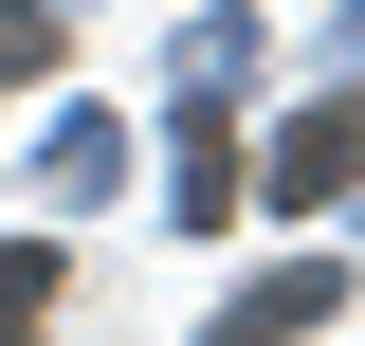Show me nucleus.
Listing matches in <instances>:
<instances>
[{"mask_svg":"<svg viewBox=\"0 0 365 346\" xmlns=\"http://www.w3.org/2000/svg\"><path fill=\"white\" fill-rule=\"evenodd\" d=\"M365 182V91H329L311 128H274V201H347Z\"/></svg>","mask_w":365,"mask_h":346,"instance_id":"f257e3e1","label":"nucleus"},{"mask_svg":"<svg viewBox=\"0 0 365 346\" xmlns=\"http://www.w3.org/2000/svg\"><path fill=\"white\" fill-rule=\"evenodd\" d=\"M329 292H347V273H274V292L220 310V346H292V328H329Z\"/></svg>","mask_w":365,"mask_h":346,"instance_id":"f03ea898","label":"nucleus"},{"mask_svg":"<svg viewBox=\"0 0 365 346\" xmlns=\"http://www.w3.org/2000/svg\"><path fill=\"white\" fill-rule=\"evenodd\" d=\"M55 73V19H37V0H0V91H37Z\"/></svg>","mask_w":365,"mask_h":346,"instance_id":"7ed1b4c3","label":"nucleus"},{"mask_svg":"<svg viewBox=\"0 0 365 346\" xmlns=\"http://www.w3.org/2000/svg\"><path fill=\"white\" fill-rule=\"evenodd\" d=\"M37 310H55V256H37V237H19V256H0V346L37 328Z\"/></svg>","mask_w":365,"mask_h":346,"instance_id":"20e7f679","label":"nucleus"}]
</instances>
